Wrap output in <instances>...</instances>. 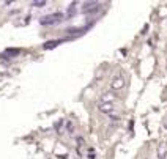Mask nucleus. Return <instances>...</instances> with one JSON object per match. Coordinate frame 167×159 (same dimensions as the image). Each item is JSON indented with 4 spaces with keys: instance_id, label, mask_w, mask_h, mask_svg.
I'll use <instances>...</instances> for the list:
<instances>
[{
    "instance_id": "11",
    "label": "nucleus",
    "mask_w": 167,
    "mask_h": 159,
    "mask_svg": "<svg viewBox=\"0 0 167 159\" xmlns=\"http://www.w3.org/2000/svg\"><path fill=\"white\" fill-rule=\"evenodd\" d=\"M17 54H19V51H17V49H8L6 51L8 57H14V55H17Z\"/></svg>"
},
{
    "instance_id": "7",
    "label": "nucleus",
    "mask_w": 167,
    "mask_h": 159,
    "mask_svg": "<svg viewBox=\"0 0 167 159\" xmlns=\"http://www.w3.org/2000/svg\"><path fill=\"white\" fill-rule=\"evenodd\" d=\"M76 3H73V5H69L68 6V10H66V19H71V17H74L76 16Z\"/></svg>"
},
{
    "instance_id": "14",
    "label": "nucleus",
    "mask_w": 167,
    "mask_h": 159,
    "mask_svg": "<svg viewBox=\"0 0 167 159\" xmlns=\"http://www.w3.org/2000/svg\"><path fill=\"white\" fill-rule=\"evenodd\" d=\"M164 128H165V129H167V120H165V121H164Z\"/></svg>"
},
{
    "instance_id": "13",
    "label": "nucleus",
    "mask_w": 167,
    "mask_h": 159,
    "mask_svg": "<svg viewBox=\"0 0 167 159\" xmlns=\"http://www.w3.org/2000/svg\"><path fill=\"white\" fill-rule=\"evenodd\" d=\"M109 118L112 120V121H118V120H120V117H118V115H115V114H110V115H109Z\"/></svg>"
},
{
    "instance_id": "12",
    "label": "nucleus",
    "mask_w": 167,
    "mask_h": 159,
    "mask_svg": "<svg viewBox=\"0 0 167 159\" xmlns=\"http://www.w3.org/2000/svg\"><path fill=\"white\" fill-rule=\"evenodd\" d=\"M62 126H63V120H60V121L55 123V129L59 131V134H62Z\"/></svg>"
},
{
    "instance_id": "6",
    "label": "nucleus",
    "mask_w": 167,
    "mask_h": 159,
    "mask_svg": "<svg viewBox=\"0 0 167 159\" xmlns=\"http://www.w3.org/2000/svg\"><path fill=\"white\" fill-rule=\"evenodd\" d=\"M115 95H114V93L112 91H104L103 93V95H101V102H112V104H114V101H115Z\"/></svg>"
},
{
    "instance_id": "4",
    "label": "nucleus",
    "mask_w": 167,
    "mask_h": 159,
    "mask_svg": "<svg viewBox=\"0 0 167 159\" xmlns=\"http://www.w3.org/2000/svg\"><path fill=\"white\" fill-rule=\"evenodd\" d=\"M98 8H99V3H98V2H85V3L82 5V13L88 14V13L96 11Z\"/></svg>"
},
{
    "instance_id": "3",
    "label": "nucleus",
    "mask_w": 167,
    "mask_h": 159,
    "mask_svg": "<svg viewBox=\"0 0 167 159\" xmlns=\"http://www.w3.org/2000/svg\"><path fill=\"white\" fill-rule=\"evenodd\" d=\"M98 110L101 112V114H106V115H110V114H114V104L112 102H99L98 104Z\"/></svg>"
},
{
    "instance_id": "2",
    "label": "nucleus",
    "mask_w": 167,
    "mask_h": 159,
    "mask_svg": "<svg viewBox=\"0 0 167 159\" xmlns=\"http://www.w3.org/2000/svg\"><path fill=\"white\" fill-rule=\"evenodd\" d=\"M125 77L122 76V74H117V76L110 80V90H114V91H118V90H122L125 87Z\"/></svg>"
},
{
    "instance_id": "9",
    "label": "nucleus",
    "mask_w": 167,
    "mask_h": 159,
    "mask_svg": "<svg viewBox=\"0 0 167 159\" xmlns=\"http://www.w3.org/2000/svg\"><path fill=\"white\" fill-rule=\"evenodd\" d=\"M66 132L68 134H74V132H76V125H74L73 121H68V123H66Z\"/></svg>"
},
{
    "instance_id": "8",
    "label": "nucleus",
    "mask_w": 167,
    "mask_h": 159,
    "mask_svg": "<svg viewBox=\"0 0 167 159\" xmlns=\"http://www.w3.org/2000/svg\"><path fill=\"white\" fill-rule=\"evenodd\" d=\"M59 44H60V41H57V40H52V41L44 43V44H43V48H44V49H54V48H57Z\"/></svg>"
},
{
    "instance_id": "1",
    "label": "nucleus",
    "mask_w": 167,
    "mask_h": 159,
    "mask_svg": "<svg viewBox=\"0 0 167 159\" xmlns=\"http://www.w3.org/2000/svg\"><path fill=\"white\" fill-rule=\"evenodd\" d=\"M63 21V14L62 13H54V14H49V16H44L40 19L41 25H54V24H59Z\"/></svg>"
},
{
    "instance_id": "5",
    "label": "nucleus",
    "mask_w": 167,
    "mask_h": 159,
    "mask_svg": "<svg viewBox=\"0 0 167 159\" xmlns=\"http://www.w3.org/2000/svg\"><path fill=\"white\" fill-rule=\"evenodd\" d=\"M156 154H158V159H167V142H162L158 145Z\"/></svg>"
},
{
    "instance_id": "10",
    "label": "nucleus",
    "mask_w": 167,
    "mask_h": 159,
    "mask_svg": "<svg viewBox=\"0 0 167 159\" xmlns=\"http://www.w3.org/2000/svg\"><path fill=\"white\" fill-rule=\"evenodd\" d=\"M46 0H33L32 2V6H36V8H43V6H46Z\"/></svg>"
}]
</instances>
